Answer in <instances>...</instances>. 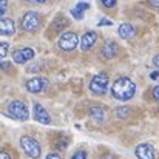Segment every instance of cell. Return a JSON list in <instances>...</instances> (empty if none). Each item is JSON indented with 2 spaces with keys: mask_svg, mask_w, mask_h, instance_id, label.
<instances>
[{
  "mask_svg": "<svg viewBox=\"0 0 159 159\" xmlns=\"http://www.w3.org/2000/svg\"><path fill=\"white\" fill-rule=\"evenodd\" d=\"M34 119L37 122H40V124H45V125L51 124V116L48 114V111L40 104H36L34 105Z\"/></svg>",
  "mask_w": 159,
  "mask_h": 159,
  "instance_id": "12",
  "label": "cell"
},
{
  "mask_svg": "<svg viewBox=\"0 0 159 159\" xmlns=\"http://www.w3.org/2000/svg\"><path fill=\"white\" fill-rule=\"evenodd\" d=\"M136 156L139 159H156V152L152 144H141L136 147Z\"/></svg>",
  "mask_w": 159,
  "mask_h": 159,
  "instance_id": "9",
  "label": "cell"
},
{
  "mask_svg": "<svg viewBox=\"0 0 159 159\" xmlns=\"http://www.w3.org/2000/svg\"><path fill=\"white\" fill-rule=\"evenodd\" d=\"M20 26H22V30L26 31V33H34V31H37L39 26H40V16H39L36 11H28V12L22 17Z\"/></svg>",
  "mask_w": 159,
  "mask_h": 159,
  "instance_id": "4",
  "label": "cell"
},
{
  "mask_svg": "<svg viewBox=\"0 0 159 159\" xmlns=\"http://www.w3.org/2000/svg\"><path fill=\"white\" fill-rule=\"evenodd\" d=\"M107 88H108V74L107 73L96 74L90 82V90L94 94H105Z\"/></svg>",
  "mask_w": 159,
  "mask_h": 159,
  "instance_id": "6",
  "label": "cell"
},
{
  "mask_svg": "<svg viewBox=\"0 0 159 159\" xmlns=\"http://www.w3.org/2000/svg\"><path fill=\"white\" fill-rule=\"evenodd\" d=\"M110 25H113V22H110L108 19H101L99 22V26H110Z\"/></svg>",
  "mask_w": 159,
  "mask_h": 159,
  "instance_id": "24",
  "label": "cell"
},
{
  "mask_svg": "<svg viewBox=\"0 0 159 159\" xmlns=\"http://www.w3.org/2000/svg\"><path fill=\"white\" fill-rule=\"evenodd\" d=\"M101 159H116V158H114V156H102Z\"/></svg>",
  "mask_w": 159,
  "mask_h": 159,
  "instance_id": "32",
  "label": "cell"
},
{
  "mask_svg": "<svg viewBox=\"0 0 159 159\" xmlns=\"http://www.w3.org/2000/svg\"><path fill=\"white\" fill-rule=\"evenodd\" d=\"M20 145H22L23 152L31 159L40 158L42 148H40V144H39L34 138H31V136H22V138H20Z\"/></svg>",
  "mask_w": 159,
  "mask_h": 159,
  "instance_id": "3",
  "label": "cell"
},
{
  "mask_svg": "<svg viewBox=\"0 0 159 159\" xmlns=\"http://www.w3.org/2000/svg\"><path fill=\"white\" fill-rule=\"evenodd\" d=\"M2 68H3V70H9V68H11V65H9L8 62H2Z\"/></svg>",
  "mask_w": 159,
  "mask_h": 159,
  "instance_id": "29",
  "label": "cell"
},
{
  "mask_svg": "<svg viewBox=\"0 0 159 159\" xmlns=\"http://www.w3.org/2000/svg\"><path fill=\"white\" fill-rule=\"evenodd\" d=\"M90 8V5L87 3V2H79L73 9H71V14H73V17L76 19V20H82L84 19V14H85V11Z\"/></svg>",
  "mask_w": 159,
  "mask_h": 159,
  "instance_id": "14",
  "label": "cell"
},
{
  "mask_svg": "<svg viewBox=\"0 0 159 159\" xmlns=\"http://www.w3.org/2000/svg\"><path fill=\"white\" fill-rule=\"evenodd\" d=\"M101 2H102V5H104L105 8H114L117 0H101Z\"/></svg>",
  "mask_w": 159,
  "mask_h": 159,
  "instance_id": "21",
  "label": "cell"
},
{
  "mask_svg": "<svg viewBox=\"0 0 159 159\" xmlns=\"http://www.w3.org/2000/svg\"><path fill=\"white\" fill-rule=\"evenodd\" d=\"M70 25V22H68V19H65V17H59L56 22H54V26L53 30L54 31H57V33H60L63 28H66Z\"/></svg>",
  "mask_w": 159,
  "mask_h": 159,
  "instance_id": "17",
  "label": "cell"
},
{
  "mask_svg": "<svg viewBox=\"0 0 159 159\" xmlns=\"http://www.w3.org/2000/svg\"><path fill=\"white\" fill-rule=\"evenodd\" d=\"M34 59V50L33 48H20L12 53V60L16 63H26L28 60Z\"/></svg>",
  "mask_w": 159,
  "mask_h": 159,
  "instance_id": "8",
  "label": "cell"
},
{
  "mask_svg": "<svg viewBox=\"0 0 159 159\" xmlns=\"http://www.w3.org/2000/svg\"><path fill=\"white\" fill-rule=\"evenodd\" d=\"M87 158H88V153H87L85 150H77V152L73 155L71 159H87Z\"/></svg>",
  "mask_w": 159,
  "mask_h": 159,
  "instance_id": "19",
  "label": "cell"
},
{
  "mask_svg": "<svg viewBox=\"0 0 159 159\" xmlns=\"http://www.w3.org/2000/svg\"><path fill=\"white\" fill-rule=\"evenodd\" d=\"M153 63H155V66L159 70V54L158 56H155V59H153Z\"/></svg>",
  "mask_w": 159,
  "mask_h": 159,
  "instance_id": "28",
  "label": "cell"
},
{
  "mask_svg": "<svg viewBox=\"0 0 159 159\" xmlns=\"http://www.w3.org/2000/svg\"><path fill=\"white\" fill-rule=\"evenodd\" d=\"M116 114H117L119 119H127V117L130 116V108H128V107H120Z\"/></svg>",
  "mask_w": 159,
  "mask_h": 159,
  "instance_id": "18",
  "label": "cell"
},
{
  "mask_svg": "<svg viewBox=\"0 0 159 159\" xmlns=\"http://www.w3.org/2000/svg\"><path fill=\"white\" fill-rule=\"evenodd\" d=\"M0 159H11V156H9L8 153H5V152H3V153L0 155Z\"/></svg>",
  "mask_w": 159,
  "mask_h": 159,
  "instance_id": "30",
  "label": "cell"
},
{
  "mask_svg": "<svg viewBox=\"0 0 159 159\" xmlns=\"http://www.w3.org/2000/svg\"><path fill=\"white\" fill-rule=\"evenodd\" d=\"M153 98H155V101H158L159 102V85L158 87H155V90H153Z\"/></svg>",
  "mask_w": 159,
  "mask_h": 159,
  "instance_id": "25",
  "label": "cell"
},
{
  "mask_svg": "<svg viewBox=\"0 0 159 159\" xmlns=\"http://www.w3.org/2000/svg\"><path fill=\"white\" fill-rule=\"evenodd\" d=\"M6 8H8V2H6V0H0V14H2V16H5Z\"/></svg>",
  "mask_w": 159,
  "mask_h": 159,
  "instance_id": "22",
  "label": "cell"
},
{
  "mask_svg": "<svg viewBox=\"0 0 159 159\" xmlns=\"http://www.w3.org/2000/svg\"><path fill=\"white\" fill-rule=\"evenodd\" d=\"M6 114L9 117H12V119H17V120H28V117H30L28 107L25 105L22 101L9 102V105L6 108Z\"/></svg>",
  "mask_w": 159,
  "mask_h": 159,
  "instance_id": "2",
  "label": "cell"
},
{
  "mask_svg": "<svg viewBox=\"0 0 159 159\" xmlns=\"http://www.w3.org/2000/svg\"><path fill=\"white\" fill-rule=\"evenodd\" d=\"M96 40H98V34H96L94 31H88V33H85V34L82 36V39H80V48H82V51H88V50H91L93 45L96 43Z\"/></svg>",
  "mask_w": 159,
  "mask_h": 159,
  "instance_id": "11",
  "label": "cell"
},
{
  "mask_svg": "<svg viewBox=\"0 0 159 159\" xmlns=\"http://www.w3.org/2000/svg\"><path fill=\"white\" fill-rule=\"evenodd\" d=\"M0 31L3 36H12L16 33V25L11 19L8 17H2V22H0Z\"/></svg>",
  "mask_w": 159,
  "mask_h": 159,
  "instance_id": "13",
  "label": "cell"
},
{
  "mask_svg": "<svg viewBox=\"0 0 159 159\" xmlns=\"http://www.w3.org/2000/svg\"><path fill=\"white\" fill-rule=\"evenodd\" d=\"M136 93V85L128 77H119L111 87V96L117 101H130Z\"/></svg>",
  "mask_w": 159,
  "mask_h": 159,
  "instance_id": "1",
  "label": "cell"
},
{
  "mask_svg": "<svg viewBox=\"0 0 159 159\" xmlns=\"http://www.w3.org/2000/svg\"><path fill=\"white\" fill-rule=\"evenodd\" d=\"M150 77H152V79H158L159 77V71L158 73H152V74H150Z\"/></svg>",
  "mask_w": 159,
  "mask_h": 159,
  "instance_id": "31",
  "label": "cell"
},
{
  "mask_svg": "<svg viewBox=\"0 0 159 159\" xmlns=\"http://www.w3.org/2000/svg\"><path fill=\"white\" fill-rule=\"evenodd\" d=\"M45 159H60V156H59L57 153H50V155H48Z\"/></svg>",
  "mask_w": 159,
  "mask_h": 159,
  "instance_id": "26",
  "label": "cell"
},
{
  "mask_svg": "<svg viewBox=\"0 0 159 159\" xmlns=\"http://www.w3.org/2000/svg\"><path fill=\"white\" fill-rule=\"evenodd\" d=\"M59 48L63 50V51H73L76 50V47L79 45V36L76 33H63L60 37H59Z\"/></svg>",
  "mask_w": 159,
  "mask_h": 159,
  "instance_id": "5",
  "label": "cell"
},
{
  "mask_svg": "<svg viewBox=\"0 0 159 159\" xmlns=\"http://www.w3.org/2000/svg\"><path fill=\"white\" fill-rule=\"evenodd\" d=\"M148 5H150L153 9L159 11V0H148Z\"/></svg>",
  "mask_w": 159,
  "mask_h": 159,
  "instance_id": "23",
  "label": "cell"
},
{
  "mask_svg": "<svg viewBox=\"0 0 159 159\" xmlns=\"http://www.w3.org/2000/svg\"><path fill=\"white\" fill-rule=\"evenodd\" d=\"M8 48H9V45H8L6 42H3V43H2V47H0V56H2V59H3V57H6V54H8Z\"/></svg>",
  "mask_w": 159,
  "mask_h": 159,
  "instance_id": "20",
  "label": "cell"
},
{
  "mask_svg": "<svg viewBox=\"0 0 159 159\" xmlns=\"http://www.w3.org/2000/svg\"><path fill=\"white\" fill-rule=\"evenodd\" d=\"M117 51H119V45L114 40H108V42H105V45L101 50V57L110 60V59H113L117 54Z\"/></svg>",
  "mask_w": 159,
  "mask_h": 159,
  "instance_id": "10",
  "label": "cell"
},
{
  "mask_svg": "<svg viewBox=\"0 0 159 159\" xmlns=\"http://www.w3.org/2000/svg\"><path fill=\"white\" fill-rule=\"evenodd\" d=\"M119 36L124 37V39H131L136 36V30L131 23H122L119 26Z\"/></svg>",
  "mask_w": 159,
  "mask_h": 159,
  "instance_id": "15",
  "label": "cell"
},
{
  "mask_svg": "<svg viewBox=\"0 0 159 159\" xmlns=\"http://www.w3.org/2000/svg\"><path fill=\"white\" fill-rule=\"evenodd\" d=\"M104 119H105L104 108H102V107H93V108H91V120H93L96 125H102V124H104Z\"/></svg>",
  "mask_w": 159,
  "mask_h": 159,
  "instance_id": "16",
  "label": "cell"
},
{
  "mask_svg": "<svg viewBox=\"0 0 159 159\" xmlns=\"http://www.w3.org/2000/svg\"><path fill=\"white\" fill-rule=\"evenodd\" d=\"M25 87H26V90L30 93H42V91H45L48 88V79L37 76V77H33V79L26 80Z\"/></svg>",
  "mask_w": 159,
  "mask_h": 159,
  "instance_id": "7",
  "label": "cell"
},
{
  "mask_svg": "<svg viewBox=\"0 0 159 159\" xmlns=\"http://www.w3.org/2000/svg\"><path fill=\"white\" fill-rule=\"evenodd\" d=\"M26 2H31V3H36V5H42V3H47L48 0H26Z\"/></svg>",
  "mask_w": 159,
  "mask_h": 159,
  "instance_id": "27",
  "label": "cell"
}]
</instances>
